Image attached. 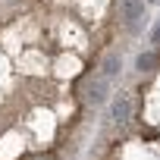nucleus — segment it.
Wrapping results in <instances>:
<instances>
[{"instance_id":"nucleus-2","label":"nucleus","mask_w":160,"mask_h":160,"mask_svg":"<svg viewBox=\"0 0 160 160\" xmlns=\"http://www.w3.org/2000/svg\"><path fill=\"white\" fill-rule=\"evenodd\" d=\"M110 116H113L116 122H129V119H132V98H129L126 91H119V94L113 98V104H110Z\"/></svg>"},{"instance_id":"nucleus-3","label":"nucleus","mask_w":160,"mask_h":160,"mask_svg":"<svg viewBox=\"0 0 160 160\" xmlns=\"http://www.w3.org/2000/svg\"><path fill=\"white\" fill-rule=\"evenodd\" d=\"M88 98L91 101H104V94H107V78L104 75H88Z\"/></svg>"},{"instance_id":"nucleus-1","label":"nucleus","mask_w":160,"mask_h":160,"mask_svg":"<svg viewBox=\"0 0 160 160\" xmlns=\"http://www.w3.org/2000/svg\"><path fill=\"white\" fill-rule=\"evenodd\" d=\"M119 19L129 28H135L144 19V0H119Z\"/></svg>"},{"instance_id":"nucleus-4","label":"nucleus","mask_w":160,"mask_h":160,"mask_svg":"<svg viewBox=\"0 0 160 160\" xmlns=\"http://www.w3.org/2000/svg\"><path fill=\"white\" fill-rule=\"evenodd\" d=\"M119 66H122L119 53H116V50H110V53L104 57V63H101V75H104V78H113V75L119 72Z\"/></svg>"},{"instance_id":"nucleus-5","label":"nucleus","mask_w":160,"mask_h":160,"mask_svg":"<svg viewBox=\"0 0 160 160\" xmlns=\"http://www.w3.org/2000/svg\"><path fill=\"white\" fill-rule=\"evenodd\" d=\"M154 63H157V53H141V57H138V69H141V72L151 69Z\"/></svg>"},{"instance_id":"nucleus-7","label":"nucleus","mask_w":160,"mask_h":160,"mask_svg":"<svg viewBox=\"0 0 160 160\" xmlns=\"http://www.w3.org/2000/svg\"><path fill=\"white\" fill-rule=\"evenodd\" d=\"M38 160H47V157H38Z\"/></svg>"},{"instance_id":"nucleus-6","label":"nucleus","mask_w":160,"mask_h":160,"mask_svg":"<svg viewBox=\"0 0 160 160\" xmlns=\"http://www.w3.org/2000/svg\"><path fill=\"white\" fill-rule=\"evenodd\" d=\"M151 44H160V22H157V28L151 32Z\"/></svg>"}]
</instances>
